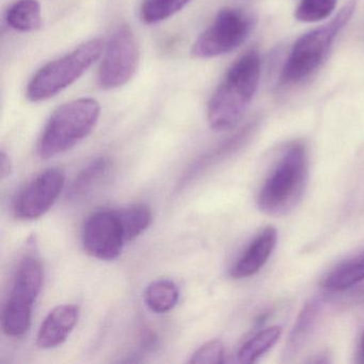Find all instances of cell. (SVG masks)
<instances>
[{
	"label": "cell",
	"mask_w": 364,
	"mask_h": 364,
	"mask_svg": "<svg viewBox=\"0 0 364 364\" xmlns=\"http://www.w3.org/2000/svg\"><path fill=\"white\" fill-rule=\"evenodd\" d=\"M261 57L249 50L228 70L208 105V121L214 131L235 127L248 109L261 80Z\"/></svg>",
	"instance_id": "6da1fadb"
},
{
	"label": "cell",
	"mask_w": 364,
	"mask_h": 364,
	"mask_svg": "<svg viewBox=\"0 0 364 364\" xmlns=\"http://www.w3.org/2000/svg\"><path fill=\"white\" fill-rule=\"evenodd\" d=\"M308 180L306 146L294 142L277 161L257 196L259 210L270 215H284L300 201Z\"/></svg>",
	"instance_id": "7a4b0ae2"
},
{
	"label": "cell",
	"mask_w": 364,
	"mask_h": 364,
	"mask_svg": "<svg viewBox=\"0 0 364 364\" xmlns=\"http://www.w3.org/2000/svg\"><path fill=\"white\" fill-rule=\"evenodd\" d=\"M355 10V0H349L329 23L301 36L285 60L279 84L293 86L310 77L327 58L334 40L348 24Z\"/></svg>",
	"instance_id": "3957f363"
},
{
	"label": "cell",
	"mask_w": 364,
	"mask_h": 364,
	"mask_svg": "<svg viewBox=\"0 0 364 364\" xmlns=\"http://www.w3.org/2000/svg\"><path fill=\"white\" fill-rule=\"evenodd\" d=\"M101 116L95 99H78L59 106L46 123L38 144V154L48 159L67 152L90 135Z\"/></svg>",
	"instance_id": "277c9868"
},
{
	"label": "cell",
	"mask_w": 364,
	"mask_h": 364,
	"mask_svg": "<svg viewBox=\"0 0 364 364\" xmlns=\"http://www.w3.org/2000/svg\"><path fill=\"white\" fill-rule=\"evenodd\" d=\"M103 48L101 39H92L61 58L50 61L31 78L27 86V99L33 103L52 99L80 80L101 57Z\"/></svg>",
	"instance_id": "5b68a950"
},
{
	"label": "cell",
	"mask_w": 364,
	"mask_h": 364,
	"mask_svg": "<svg viewBox=\"0 0 364 364\" xmlns=\"http://www.w3.org/2000/svg\"><path fill=\"white\" fill-rule=\"evenodd\" d=\"M43 283V269L37 257H25L14 277L3 313V329L9 336H21L28 331L33 304Z\"/></svg>",
	"instance_id": "8992f818"
},
{
	"label": "cell",
	"mask_w": 364,
	"mask_h": 364,
	"mask_svg": "<svg viewBox=\"0 0 364 364\" xmlns=\"http://www.w3.org/2000/svg\"><path fill=\"white\" fill-rule=\"evenodd\" d=\"M255 25V16L250 12L240 8H223L196 40L191 55L195 58L210 59L228 54L246 41Z\"/></svg>",
	"instance_id": "52a82bcc"
},
{
	"label": "cell",
	"mask_w": 364,
	"mask_h": 364,
	"mask_svg": "<svg viewBox=\"0 0 364 364\" xmlns=\"http://www.w3.org/2000/svg\"><path fill=\"white\" fill-rule=\"evenodd\" d=\"M139 50L133 31L127 25L118 27L110 38L99 71L102 89L112 90L127 85L135 75Z\"/></svg>",
	"instance_id": "ba28073f"
},
{
	"label": "cell",
	"mask_w": 364,
	"mask_h": 364,
	"mask_svg": "<svg viewBox=\"0 0 364 364\" xmlns=\"http://www.w3.org/2000/svg\"><path fill=\"white\" fill-rule=\"evenodd\" d=\"M82 246L88 255L99 259L112 261L122 252L127 242L118 210H100L85 221Z\"/></svg>",
	"instance_id": "9c48e42d"
},
{
	"label": "cell",
	"mask_w": 364,
	"mask_h": 364,
	"mask_svg": "<svg viewBox=\"0 0 364 364\" xmlns=\"http://www.w3.org/2000/svg\"><path fill=\"white\" fill-rule=\"evenodd\" d=\"M63 170L52 168L33 178L18 193L14 201V214L23 220H33L43 216L54 205L65 187Z\"/></svg>",
	"instance_id": "30bf717a"
},
{
	"label": "cell",
	"mask_w": 364,
	"mask_h": 364,
	"mask_svg": "<svg viewBox=\"0 0 364 364\" xmlns=\"http://www.w3.org/2000/svg\"><path fill=\"white\" fill-rule=\"evenodd\" d=\"M78 314L80 311L73 304L56 306L40 327L37 336L38 346L46 349L63 344L77 323Z\"/></svg>",
	"instance_id": "8fae6325"
},
{
	"label": "cell",
	"mask_w": 364,
	"mask_h": 364,
	"mask_svg": "<svg viewBox=\"0 0 364 364\" xmlns=\"http://www.w3.org/2000/svg\"><path fill=\"white\" fill-rule=\"evenodd\" d=\"M276 242L277 230L272 225L266 227L255 236L244 255L232 267L231 276L235 279H244L257 274L269 259Z\"/></svg>",
	"instance_id": "7c38bea8"
},
{
	"label": "cell",
	"mask_w": 364,
	"mask_h": 364,
	"mask_svg": "<svg viewBox=\"0 0 364 364\" xmlns=\"http://www.w3.org/2000/svg\"><path fill=\"white\" fill-rule=\"evenodd\" d=\"M5 18L14 31L33 33L42 26L41 6L38 0H18L8 8Z\"/></svg>",
	"instance_id": "4fadbf2b"
},
{
	"label": "cell",
	"mask_w": 364,
	"mask_h": 364,
	"mask_svg": "<svg viewBox=\"0 0 364 364\" xmlns=\"http://www.w3.org/2000/svg\"><path fill=\"white\" fill-rule=\"evenodd\" d=\"M364 280V252L334 268L325 279L328 291H342Z\"/></svg>",
	"instance_id": "5bb4252c"
},
{
	"label": "cell",
	"mask_w": 364,
	"mask_h": 364,
	"mask_svg": "<svg viewBox=\"0 0 364 364\" xmlns=\"http://www.w3.org/2000/svg\"><path fill=\"white\" fill-rule=\"evenodd\" d=\"M110 167L112 163L107 157H100L89 164L72 183L68 198L70 200H80L88 195L107 176Z\"/></svg>",
	"instance_id": "9a60e30c"
},
{
	"label": "cell",
	"mask_w": 364,
	"mask_h": 364,
	"mask_svg": "<svg viewBox=\"0 0 364 364\" xmlns=\"http://www.w3.org/2000/svg\"><path fill=\"white\" fill-rule=\"evenodd\" d=\"M178 300V289L176 283L167 279L154 281L146 287L144 301L151 311L166 313L176 306Z\"/></svg>",
	"instance_id": "2e32d148"
},
{
	"label": "cell",
	"mask_w": 364,
	"mask_h": 364,
	"mask_svg": "<svg viewBox=\"0 0 364 364\" xmlns=\"http://www.w3.org/2000/svg\"><path fill=\"white\" fill-rule=\"evenodd\" d=\"M319 304L315 300H311L302 308L295 326L289 334L287 344V355H294L299 351L302 345L306 342L312 331L313 326L318 314Z\"/></svg>",
	"instance_id": "e0dca14e"
},
{
	"label": "cell",
	"mask_w": 364,
	"mask_h": 364,
	"mask_svg": "<svg viewBox=\"0 0 364 364\" xmlns=\"http://www.w3.org/2000/svg\"><path fill=\"white\" fill-rule=\"evenodd\" d=\"M282 329L279 326H272L267 329L262 330L252 338L245 343L238 353V361L240 363H252L263 355L268 349L274 346L279 340Z\"/></svg>",
	"instance_id": "ac0fdd59"
},
{
	"label": "cell",
	"mask_w": 364,
	"mask_h": 364,
	"mask_svg": "<svg viewBox=\"0 0 364 364\" xmlns=\"http://www.w3.org/2000/svg\"><path fill=\"white\" fill-rule=\"evenodd\" d=\"M191 0H144L140 18L146 25L159 24L184 9Z\"/></svg>",
	"instance_id": "d6986e66"
},
{
	"label": "cell",
	"mask_w": 364,
	"mask_h": 364,
	"mask_svg": "<svg viewBox=\"0 0 364 364\" xmlns=\"http://www.w3.org/2000/svg\"><path fill=\"white\" fill-rule=\"evenodd\" d=\"M121 223L124 228L127 242L144 233L152 223V212L146 205H134L119 210Z\"/></svg>",
	"instance_id": "ffe728a7"
},
{
	"label": "cell",
	"mask_w": 364,
	"mask_h": 364,
	"mask_svg": "<svg viewBox=\"0 0 364 364\" xmlns=\"http://www.w3.org/2000/svg\"><path fill=\"white\" fill-rule=\"evenodd\" d=\"M338 0H301L295 18L302 23H316L331 16Z\"/></svg>",
	"instance_id": "44dd1931"
},
{
	"label": "cell",
	"mask_w": 364,
	"mask_h": 364,
	"mask_svg": "<svg viewBox=\"0 0 364 364\" xmlns=\"http://www.w3.org/2000/svg\"><path fill=\"white\" fill-rule=\"evenodd\" d=\"M193 364H218L225 362V347L220 341H210L200 347L191 359Z\"/></svg>",
	"instance_id": "7402d4cb"
},
{
	"label": "cell",
	"mask_w": 364,
	"mask_h": 364,
	"mask_svg": "<svg viewBox=\"0 0 364 364\" xmlns=\"http://www.w3.org/2000/svg\"><path fill=\"white\" fill-rule=\"evenodd\" d=\"M11 173V163H10L9 157L5 152H1L0 156V174L1 178H7Z\"/></svg>",
	"instance_id": "603a6c76"
},
{
	"label": "cell",
	"mask_w": 364,
	"mask_h": 364,
	"mask_svg": "<svg viewBox=\"0 0 364 364\" xmlns=\"http://www.w3.org/2000/svg\"><path fill=\"white\" fill-rule=\"evenodd\" d=\"M359 358L360 362L364 363V333L362 334L361 340H360Z\"/></svg>",
	"instance_id": "cb8c5ba5"
}]
</instances>
